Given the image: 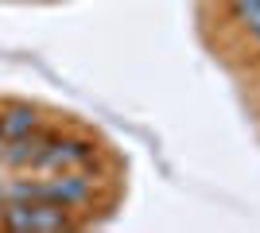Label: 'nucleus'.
Returning a JSON list of instances; mask_svg holds the SVG:
<instances>
[{"mask_svg":"<svg viewBox=\"0 0 260 233\" xmlns=\"http://www.w3.org/2000/svg\"><path fill=\"white\" fill-rule=\"evenodd\" d=\"M229 16H233L241 27L256 31L260 27V0H233V4H229Z\"/></svg>","mask_w":260,"mask_h":233,"instance_id":"obj_4","label":"nucleus"},{"mask_svg":"<svg viewBox=\"0 0 260 233\" xmlns=\"http://www.w3.org/2000/svg\"><path fill=\"white\" fill-rule=\"evenodd\" d=\"M4 144H8V140H4V132H0V163H4Z\"/></svg>","mask_w":260,"mask_h":233,"instance_id":"obj_5","label":"nucleus"},{"mask_svg":"<svg viewBox=\"0 0 260 233\" xmlns=\"http://www.w3.org/2000/svg\"><path fill=\"white\" fill-rule=\"evenodd\" d=\"M252 39H256V47H260V27H256V31H252Z\"/></svg>","mask_w":260,"mask_h":233,"instance_id":"obj_6","label":"nucleus"},{"mask_svg":"<svg viewBox=\"0 0 260 233\" xmlns=\"http://www.w3.org/2000/svg\"><path fill=\"white\" fill-rule=\"evenodd\" d=\"M0 222L8 229H70L66 206L54 202H8L0 210Z\"/></svg>","mask_w":260,"mask_h":233,"instance_id":"obj_1","label":"nucleus"},{"mask_svg":"<svg viewBox=\"0 0 260 233\" xmlns=\"http://www.w3.org/2000/svg\"><path fill=\"white\" fill-rule=\"evenodd\" d=\"M39 128V113L31 105H8L0 113V132L4 140H20V136H31Z\"/></svg>","mask_w":260,"mask_h":233,"instance_id":"obj_3","label":"nucleus"},{"mask_svg":"<svg viewBox=\"0 0 260 233\" xmlns=\"http://www.w3.org/2000/svg\"><path fill=\"white\" fill-rule=\"evenodd\" d=\"M0 210H4V187H0Z\"/></svg>","mask_w":260,"mask_h":233,"instance_id":"obj_7","label":"nucleus"},{"mask_svg":"<svg viewBox=\"0 0 260 233\" xmlns=\"http://www.w3.org/2000/svg\"><path fill=\"white\" fill-rule=\"evenodd\" d=\"M93 198V179L82 171H54V179H39V202H54V206H86Z\"/></svg>","mask_w":260,"mask_h":233,"instance_id":"obj_2","label":"nucleus"}]
</instances>
